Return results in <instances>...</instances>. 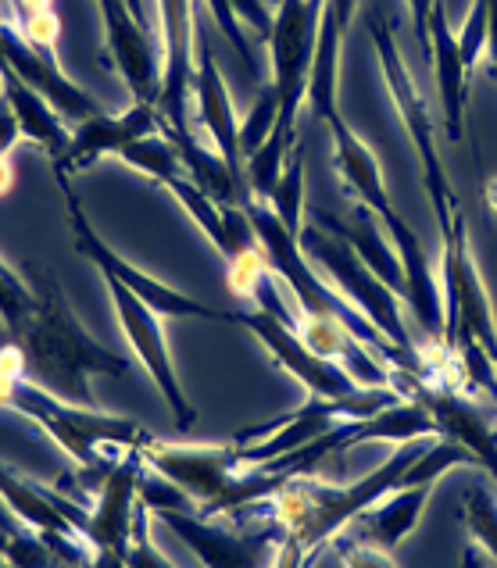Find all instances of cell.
<instances>
[{"label": "cell", "mask_w": 497, "mask_h": 568, "mask_svg": "<svg viewBox=\"0 0 497 568\" xmlns=\"http://www.w3.org/2000/svg\"><path fill=\"white\" fill-rule=\"evenodd\" d=\"M104 19V47L108 61L133 90V101L158 104L162 93V61L154 54L151 29L143 26L136 14L125 8V0H98Z\"/></svg>", "instance_id": "cell-15"}, {"label": "cell", "mask_w": 497, "mask_h": 568, "mask_svg": "<svg viewBox=\"0 0 497 568\" xmlns=\"http://www.w3.org/2000/svg\"><path fill=\"white\" fill-rule=\"evenodd\" d=\"M458 465H476L473 454L465 450L458 440H447V436H440V440H433L429 447H423V454L405 468V476H400L397 486H433L440 476H447Z\"/></svg>", "instance_id": "cell-25"}, {"label": "cell", "mask_w": 497, "mask_h": 568, "mask_svg": "<svg viewBox=\"0 0 497 568\" xmlns=\"http://www.w3.org/2000/svg\"><path fill=\"white\" fill-rule=\"evenodd\" d=\"M0 568H14V565L11 561H0Z\"/></svg>", "instance_id": "cell-43"}, {"label": "cell", "mask_w": 497, "mask_h": 568, "mask_svg": "<svg viewBox=\"0 0 497 568\" xmlns=\"http://www.w3.org/2000/svg\"><path fill=\"white\" fill-rule=\"evenodd\" d=\"M204 4H207V14L215 19V26L222 29V37H226V40L233 43V51H236L240 58H244L251 79H258L262 64H258V58H254V47H251V40L244 37V22L236 19V11L230 8V0H204Z\"/></svg>", "instance_id": "cell-29"}, {"label": "cell", "mask_w": 497, "mask_h": 568, "mask_svg": "<svg viewBox=\"0 0 497 568\" xmlns=\"http://www.w3.org/2000/svg\"><path fill=\"white\" fill-rule=\"evenodd\" d=\"M11 180H14V175H11V161H0V197H4V193L11 190Z\"/></svg>", "instance_id": "cell-40"}, {"label": "cell", "mask_w": 497, "mask_h": 568, "mask_svg": "<svg viewBox=\"0 0 497 568\" xmlns=\"http://www.w3.org/2000/svg\"><path fill=\"white\" fill-rule=\"evenodd\" d=\"M54 180H58L61 197H65V207H69V230H72L75 251L83 254L87 262L98 265L104 280H119L136 301H143L154 315H162V318H201V322H230V326H233V312L207 307V304L194 301L190 294H183V290H175V286H169L162 280H154V275L136 268L133 262H125V257L90 225L83 204H79V197L69 186V175H54Z\"/></svg>", "instance_id": "cell-6"}, {"label": "cell", "mask_w": 497, "mask_h": 568, "mask_svg": "<svg viewBox=\"0 0 497 568\" xmlns=\"http://www.w3.org/2000/svg\"><path fill=\"white\" fill-rule=\"evenodd\" d=\"M19 140H22L19 119H14L11 101L0 93V161H11V151H14V143H19Z\"/></svg>", "instance_id": "cell-33"}, {"label": "cell", "mask_w": 497, "mask_h": 568, "mask_svg": "<svg viewBox=\"0 0 497 568\" xmlns=\"http://www.w3.org/2000/svg\"><path fill=\"white\" fill-rule=\"evenodd\" d=\"M154 518H162V526L194 550L204 568H276L286 540L272 515L262 523H247L244 529L207 523L194 511H158Z\"/></svg>", "instance_id": "cell-9"}, {"label": "cell", "mask_w": 497, "mask_h": 568, "mask_svg": "<svg viewBox=\"0 0 497 568\" xmlns=\"http://www.w3.org/2000/svg\"><path fill=\"white\" fill-rule=\"evenodd\" d=\"M458 37V54L465 61V69H476L479 58L487 54V0H476L473 11L465 14V26L455 32Z\"/></svg>", "instance_id": "cell-30"}, {"label": "cell", "mask_w": 497, "mask_h": 568, "mask_svg": "<svg viewBox=\"0 0 497 568\" xmlns=\"http://www.w3.org/2000/svg\"><path fill=\"white\" fill-rule=\"evenodd\" d=\"M0 529L11 532V537H26V532L19 529V523H14V518H11V508L4 505V500H0Z\"/></svg>", "instance_id": "cell-38"}, {"label": "cell", "mask_w": 497, "mask_h": 568, "mask_svg": "<svg viewBox=\"0 0 497 568\" xmlns=\"http://www.w3.org/2000/svg\"><path fill=\"white\" fill-rule=\"evenodd\" d=\"M233 326H244L247 333L258 336V344L272 354V362L291 372V376L308 389V397L336 400L358 389V379L351 376L347 368L323 358V354H315L304 344V336L297 333L294 322H286L272 312H233Z\"/></svg>", "instance_id": "cell-11"}, {"label": "cell", "mask_w": 497, "mask_h": 568, "mask_svg": "<svg viewBox=\"0 0 497 568\" xmlns=\"http://www.w3.org/2000/svg\"><path fill=\"white\" fill-rule=\"evenodd\" d=\"M230 8L236 11V19L244 22L247 29H254L258 37L268 43L272 37V22H276V14H268L265 0H230Z\"/></svg>", "instance_id": "cell-32"}, {"label": "cell", "mask_w": 497, "mask_h": 568, "mask_svg": "<svg viewBox=\"0 0 497 568\" xmlns=\"http://www.w3.org/2000/svg\"><path fill=\"white\" fill-rule=\"evenodd\" d=\"M484 197H487V207L497 215V180H487V186H484Z\"/></svg>", "instance_id": "cell-41"}, {"label": "cell", "mask_w": 497, "mask_h": 568, "mask_svg": "<svg viewBox=\"0 0 497 568\" xmlns=\"http://www.w3.org/2000/svg\"><path fill=\"white\" fill-rule=\"evenodd\" d=\"M143 473H148V462H143L140 450H122L119 454V465L111 468V476L104 479L101 494L93 497V508H90V518H87V540H90L93 550L130 558L136 515L143 508L140 505Z\"/></svg>", "instance_id": "cell-13"}, {"label": "cell", "mask_w": 497, "mask_h": 568, "mask_svg": "<svg viewBox=\"0 0 497 568\" xmlns=\"http://www.w3.org/2000/svg\"><path fill=\"white\" fill-rule=\"evenodd\" d=\"M33 312H37V290L29 283V275L11 268L0 257V329L4 333L19 329Z\"/></svg>", "instance_id": "cell-27"}, {"label": "cell", "mask_w": 497, "mask_h": 568, "mask_svg": "<svg viewBox=\"0 0 497 568\" xmlns=\"http://www.w3.org/2000/svg\"><path fill=\"white\" fill-rule=\"evenodd\" d=\"M429 440V436H440L437 418L429 415L423 400H397L390 408L376 412L373 418H358L355 422V436H351V447L358 444H373V440H397V444H415V440Z\"/></svg>", "instance_id": "cell-22"}, {"label": "cell", "mask_w": 497, "mask_h": 568, "mask_svg": "<svg viewBox=\"0 0 497 568\" xmlns=\"http://www.w3.org/2000/svg\"><path fill=\"white\" fill-rule=\"evenodd\" d=\"M104 286H108V294H111V304H115L119 326H122L125 339H130L133 354L140 358V365L148 368L151 383L162 389L175 429L186 433L197 422V408L186 400L180 372H175V365H172V354H169L165 333H162V315H154L148 304L136 301L119 280H104Z\"/></svg>", "instance_id": "cell-10"}, {"label": "cell", "mask_w": 497, "mask_h": 568, "mask_svg": "<svg viewBox=\"0 0 497 568\" xmlns=\"http://www.w3.org/2000/svg\"><path fill=\"white\" fill-rule=\"evenodd\" d=\"M437 0H408V11H412V29L419 32V47H426V22H429V11Z\"/></svg>", "instance_id": "cell-35"}, {"label": "cell", "mask_w": 497, "mask_h": 568, "mask_svg": "<svg viewBox=\"0 0 497 568\" xmlns=\"http://www.w3.org/2000/svg\"><path fill=\"white\" fill-rule=\"evenodd\" d=\"M119 161H125V165L136 169L140 175H148V180L158 186H165L169 180H175V175H186L183 161L175 154L172 140L165 133H154V136H143V140L130 143V148L119 154Z\"/></svg>", "instance_id": "cell-23"}, {"label": "cell", "mask_w": 497, "mask_h": 568, "mask_svg": "<svg viewBox=\"0 0 497 568\" xmlns=\"http://www.w3.org/2000/svg\"><path fill=\"white\" fill-rule=\"evenodd\" d=\"M143 462L154 473H162L169 483L194 500L197 515H233L236 511V486L244 468L236 462V444H215V447H197V444H169V440H151L143 436L136 447Z\"/></svg>", "instance_id": "cell-7"}, {"label": "cell", "mask_w": 497, "mask_h": 568, "mask_svg": "<svg viewBox=\"0 0 497 568\" xmlns=\"http://www.w3.org/2000/svg\"><path fill=\"white\" fill-rule=\"evenodd\" d=\"M0 412H14L26 422H33L75 462V476H61L58 486L61 490L72 486L79 505H83V494L98 497L111 468L119 465V458H108V447L136 450L148 436L130 418L58 400L54 394L19 376H8V372H0Z\"/></svg>", "instance_id": "cell-2"}, {"label": "cell", "mask_w": 497, "mask_h": 568, "mask_svg": "<svg viewBox=\"0 0 497 568\" xmlns=\"http://www.w3.org/2000/svg\"><path fill=\"white\" fill-rule=\"evenodd\" d=\"M326 0H280L276 22H272L268 51H272V87L283 101L280 125L272 136L283 143H297V108L308 101V75L318 43V22H323Z\"/></svg>", "instance_id": "cell-8"}, {"label": "cell", "mask_w": 497, "mask_h": 568, "mask_svg": "<svg viewBox=\"0 0 497 568\" xmlns=\"http://www.w3.org/2000/svg\"><path fill=\"white\" fill-rule=\"evenodd\" d=\"M487 58L497 79V0H487Z\"/></svg>", "instance_id": "cell-37"}, {"label": "cell", "mask_w": 497, "mask_h": 568, "mask_svg": "<svg viewBox=\"0 0 497 568\" xmlns=\"http://www.w3.org/2000/svg\"><path fill=\"white\" fill-rule=\"evenodd\" d=\"M323 555H326V550H312V555L304 558V561H301L297 568H315V565H318V558H323Z\"/></svg>", "instance_id": "cell-42"}, {"label": "cell", "mask_w": 497, "mask_h": 568, "mask_svg": "<svg viewBox=\"0 0 497 568\" xmlns=\"http://www.w3.org/2000/svg\"><path fill=\"white\" fill-rule=\"evenodd\" d=\"M125 8H130V11L136 14V19L151 29V11H148V4H143V0H125Z\"/></svg>", "instance_id": "cell-39"}, {"label": "cell", "mask_w": 497, "mask_h": 568, "mask_svg": "<svg viewBox=\"0 0 497 568\" xmlns=\"http://www.w3.org/2000/svg\"><path fill=\"white\" fill-rule=\"evenodd\" d=\"M268 207L286 230H291L294 236H301L304 222H308V207H304V148L301 143L294 148L291 161H286L276 190L268 193Z\"/></svg>", "instance_id": "cell-24"}, {"label": "cell", "mask_w": 497, "mask_h": 568, "mask_svg": "<svg viewBox=\"0 0 497 568\" xmlns=\"http://www.w3.org/2000/svg\"><path fill=\"white\" fill-rule=\"evenodd\" d=\"M423 54L429 58L433 69V83L440 93V111H444V133L447 140H462L465 136V93H469V69L458 54V37L455 29L447 26V11L444 0H437L429 11L426 22V47Z\"/></svg>", "instance_id": "cell-17"}, {"label": "cell", "mask_w": 497, "mask_h": 568, "mask_svg": "<svg viewBox=\"0 0 497 568\" xmlns=\"http://www.w3.org/2000/svg\"><path fill=\"white\" fill-rule=\"evenodd\" d=\"M194 108H197V122L207 136H212L215 151L226 158L230 172L240 183L244 180V148H240V122L230 101L226 79L212 54V43H207V32L197 22V54H194Z\"/></svg>", "instance_id": "cell-16"}, {"label": "cell", "mask_w": 497, "mask_h": 568, "mask_svg": "<svg viewBox=\"0 0 497 568\" xmlns=\"http://www.w3.org/2000/svg\"><path fill=\"white\" fill-rule=\"evenodd\" d=\"M462 518L476 547L497 565V497L487 483H476L462 494Z\"/></svg>", "instance_id": "cell-26"}, {"label": "cell", "mask_w": 497, "mask_h": 568, "mask_svg": "<svg viewBox=\"0 0 497 568\" xmlns=\"http://www.w3.org/2000/svg\"><path fill=\"white\" fill-rule=\"evenodd\" d=\"M333 547H336V555H341V561H344L347 568H397V565L390 561L387 550L365 547V544H355V540H347V537H336Z\"/></svg>", "instance_id": "cell-31"}, {"label": "cell", "mask_w": 497, "mask_h": 568, "mask_svg": "<svg viewBox=\"0 0 497 568\" xmlns=\"http://www.w3.org/2000/svg\"><path fill=\"white\" fill-rule=\"evenodd\" d=\"M158 19H162V37H165L158 115H162V129H172V133H190V104H194V54H197L194 0H158Z\"/></svg>", "instance_id": "cell-12"}, {"label": "cell", "mask_w": 497, "mask_h": 568, "mask_svg": "<svg viewBox=\"0 0 497 568\" xmlns=\"http://www.w3.org/2000/svg\"><path fill=\"white\" fill-rule=\"evenodd\" d=\"M429 494H433V486H397L387 497H379L373 508H365L341 537L387 550L390 555V550L419 526V518L429 505Z\"/></svg>", "instance_id": "cell-19"}, {"label": "cell", "mask_w": 497, "mask_h": 568, "mask_svg": "<svg viewBox=\"0 0 497 568\" xmlns=\"http://www.w3.org/2000/svg\"><path fill=\"white\" fill-rule=\"evenodd\" d=\"M326 129L333 136V158H336V169H341V180H344L347 193H355V197L387 225L397 215V207L390 204L387 186H383V172L376 165V154L358 140V133L351 129V122L344 115L333 119Z\"/></svg>", "instance_id": "cell-20"}, {"label": "cell", "mask_w": 497, "mask_h": 568, "mask_svg": "<svg viewBox=\"0 0 497 568\" xmlns=\"http://www.w3.org/2000/svg\"><path fill=\"white\" fill-rule=\"evenodd\" d=\"M365 26H368V37H373V43H376V58L383 64V79H387L390 101L397 108L400 122H405V133L415 143V154H419L423 186H426V197L433 201V215H437L440 230H444V225L462 211V204L455 197L452 183H447L444 161L437 151V122H433V115L426 111V101H423L419 87H415V79L408 72V61H405V54H400L387 19H383L379 11H368Z\"/></svg>", "instance_id": "cell-4"}, {"label": "cell", "mask_w": 497, "mask_h": 568, "mask_svg": "<svg viewBox=\"0 0 497 568\" xmlns=\"http://www.w3.org/2000/svg\"><path fill=\"white\" fill-rule=\"evenodd\" d=\"M0 93L11 101V111L22 129V140L37 143V148H43L51 158H58L69 148L72 133H69L65 119H61V111L47 101L40 90L29 87L19 72L8 69V64H0Z\"/></svg>", "instance_id": "cell-21"}, {"label": "cell", "mask_w": 497, "mask_h": 568, "mask_svg": "<svg viewBox=\"0 0 497 568\" xmlns=\"http://www.w3.org/2000/svg\"><path fill=\"white\" fill-rule=\"evenodd\" d=\"M308 219L333 230L368 268L379 275L383 283H387L390 290H397L400 301H405V268H400L397 247H394L390 233L383 230V222L365 204L355 207V219H341V215H333V211H318V207L308 211Z\"/></svg>", "instance_id": "cell-18"}, {"label": "cell", "mask_w": 497, "mask_h": 568, "mask_svg": "<svg viewBox=\"0 0 497 568\" xmlns=\"http://www.w3.org/2000/svg\"><path fill=\"white\" fill-rule=\"evenodd\" d=\"M280 115H283V101H280L276 87L268 83V87H262L258 101H254V108L247 111L244 125H240V148H244V165H247V158L272 136V129L280 125Z\"/></svg>", "instance_id": "cell-28"}, {"label": "cell", "mask_w": 497, "mask_h": 568, "mask_svg": "<svg viewBox=\"0 0 497 568\" xmlns=\"http://www.w3.org/2000/svg\"><path fill=\"white\" fill-rule=\"evenodd\" d=\"M297 243H301L304 257L315 265V272L329 275V283L341 290V294L355 304L394 347L408 351V354H419V347L412 344V333H408V322H405V301H400V294L383 283L341 236L308 219Z\"/></svg>", "instance_id": "cell-5"}, {"label": "cell", "mask_w": 497, "mask_h": 568, "mask_svg": "<svg viewBox=\"0 0 497 568\" xmlns=\"http://www.w3.org/2000/svg\"><path fill=\"white\" fill-rule=\"evenodd\" d=\"M29 283L37 290V312L19 329H0V372L33 383L58 400L93 408V376L122 379L133 365L122 354L98 344L87 326L72 312V304L61 290V280L43 265L26 268Z\"/></svg>", "instance_id": "cell-1"}, {"label": "cell", "mask_w": 497, "mask_h": 568, "mask_svg": "<svg viewBox=\"0 0 497 568\" xmlns=\"http://www.w3.org/2000/svg\"><path fill=\"white\" fill-rule=\"evenodd\" d=\"M11 8H14V26H19L22 19L54 11V0H11Z\"/></svg>", "instance_id": "cell-36"}, {"label": "cell", "mask_w": 497, "mask_h": 568, "mask_svg": "<svg viewBox=\"0 0 497 568\" xmlns=\"http://www.w3.org/2000/svg\"><path fill=\"white\" fill-rule=\"evenodd\" d=\"M326 8H329V14L336 19V26L344 29V37H347V29H351V22H355V14H358V8H362V0H326Z\"/></svg>", "instance_id": "cell-34"}, {"label": "cell", "mask_w": 497, "mask_h": 568, "mask_svg": "<svg viewBox=\"0 0 497 568\" xmlns=\"http://www.w3.org/2000/svg\"><path fill=\"white\" fill-rule=\"evenodd\" d=\"M162 133V115H158V104L151 101H136L130 111L122 115H93L87 122H79L69 136V148L61 151L54 161V175H72L83 172L90 165H98L101 158H119L130 143Z\"/></svg>", "instance_id": "cell-14"}, {"label": "cell", "mask_w": 497, "mask_h": 568, "mask_svg": "<svg viewBox=\"0 0 497 568\" xmlns=\"http://www.w3.org/2000/svg\"><path fill=\"white\" fill-rule=\"evenodd\" d=\"M65 568H69V565H65Z\"/></svg>", "instance_id": "cell-44"}, {"label": "cell", "mask_w": 497, "mask_h": 568, "mask_svg": "<svg viewBox=\"0 0 497 568\" xmlns=\"http://www.w3.org/2000/svg\"><path fill=\"white\" fill-rule=\"evenodd\" d=\"M419 454H423L419 447L400 444L379 468H373L365 479L351 486H333L312 476H294L276 497L262 505L286 532L276 568H297L312 550H326L365 508H373L379 497L397 490L405 468L419 458Z\"/></svg>", "instance_id": "cell-3"}]
</instances>
